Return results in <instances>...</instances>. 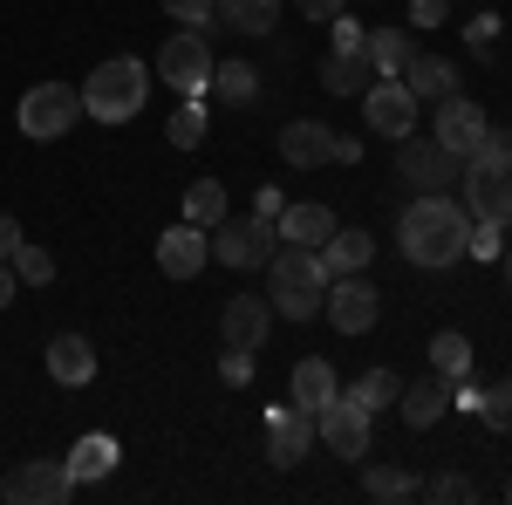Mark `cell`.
I'll return each mask as SVG.
<instances>
[{
	"instance_id": "c3c4849f",
	"label": "cell",
	"mask_w": 512,
	"mask_h": 505,
	"mask_svg": "<svg viewBox=\"0 0 512 505\" xmlns=\"http://www.w3.org/2000/svg\"><path fill=\"white\" fill-rule=\"evenodd\" d=\"M14 294H21V273H14V267H7V260H0V308H7Z\"/></svg>"
},
{
	"instance_id": "7c38bea8",
	"label": "cell",
	"mask_w": 512,
	"mask_h": 505,
	"mask_svg": "<svg viewBox=\"0 0 512 505\" xmlns=\"http://www.w3.org/2000/svg\"><path fill=\"white\" fill-rule=\"evenodd\" d=\"M362 117H369V130H383V137H410L417 130V96L403 89V76H376L362 89Z\"/></svg>"
},
{
	"instance_id": "cb8c5ba5",
	"label": "cell",
	"mask_w": 512,
	"mask_h": 505,
	"mask_svg": "<svg viewBox=\"0 0 512 505\" xmlns=\"http://www.w3.org/2000/svg\"><path fill=\"white\" fill-rule=\"evenodd\" d=\"M335 389H342V383H335L328 355H301V362H294V376H287V396H294L301 410H321V403H328Z\"/></svg>"
},
{
	"instance_id": "ba28073f",
	"label": "cell",
	"mask_w": 512,
	"mask_h": 505,
	"mask_svg": "<svg viewBox=\"0 0 512 505\" xmlns=\"http://www.w3.org/2000/svg\"><path fill=\"white\" fill-rule=\"evenodd\" d=\"M321 308H328V328H335V335H369L376 314H383V294L369 287V273H335Z\"/></svg>"
},
{
	"instance_id": "52a82bcc",
	"label": "cell",
	"mask_w": 512,
	"mask_h": 505,
	"mask_svg": "<svg viewBox=\"0 0 512 505\" xmlns=\"http://www.w3.org/2000/svg\"><path fill=\"white\" fill-rule=\"evenodd\" d=\"M158 76L164 89H178V96H205L212 89V48H205V28H185V35H171L158 48Z\"/></svg>"
},
{
	"instance_id": "f546056e",
	"label": "cell",
	"mask_w": 512,
	"mask_h": 505,
	"mask_svg": "<svg viewBox=\"0 0 512 505\" xmlns=\"http://www.w3.org/2000/svg\"><path fill=\"white\" fill-rule=\"evenodd\" d=\"M185 219L212 233V226L226 219V185H219V178H198V185H185Z\"/></svg>"
},
{
	"instance_id": "d590c367",
	"label": "cell",
	"mask_w": 512,
	"mask_h": 505,
	"mask_svg": "<svg viewBox=\"0 0 512 505\" xmlns=\"http://www.w3.org/2000/svg\"><path fill=\"white\" fill-rule=\"evenodd\" d=\"M506 253V219H472V246L465 260H499Z\"/></svg>"
},
{
	"instance_id": "8fae6325",
	"label": "cell",
	"mask_w": 512,
	"mask_h": 505,
	"mask_svg": "<svg viewBox=\"0 0 512 505\" xmlns=\"http://www.w3.org/2000/svg\"><path fill=\"white\" fill-rule=\"evenodd\" d=\"M274 219H260V212H246V219H219L212 226V246H219V260L226 267H267L274 260Z\"/></svg>"
},
{
	"instance_id": "83f0119b",
	"label": "cell",
	"mask_w": 512,
	"mask_h": 505,
	"mask_svg": "<svg viewBox=\"0 0 512 505\" xmlns=\"http://www.w3.org/2000/svg\"><path fill=\"white\" fill-rule=\"evenodd\" d=\"M410 55H417V35H410V28H369V62H376V76H403Z\"/></svg>"
},
{
	"instance_id": "60d3db41",
	"label": "cell",
	"mask_w": 512,
	"mask_h": 505,
	"mask_svg": "<svg viewBox=\"0 0 512 505\" xmlns=\"http://www.w3.org/2000/svg\"><path fill=\"white\" fill-rule=\"evenodd\" d=\"M451 21V0H410V21L403 28H444Z\"/></svg>"
},
{
	"instance_id": "603a6c76",
	"label": "cell",
	"mask_w": 512,
	"mask_h": 505,
	"mask_svg": "<svg viewBox=\"0 0 512 505\" xmlns=\"http://www.w3.org/2000/svg\"><path fill=\"white\" fill-rule=\"evenodd\" d=\"M274 233H280V246H315L321 253V239L335 233V219H328V205H287L274 219Z\"/></svg>"
},
{
	"instance_id": "44dd1931",
	"label": "cell",
	"mask_w": 512,
	"mask_h": 505,
	"mask_svg": "<svg viewBox=\"0 0 512 505\" xmlns=\"http://www.w3.org/2000/svg\"><path fill=\"white\" fill-rule=\"evenodd\" d=\"M117 458H123L117 437H110V430H89V437H82L62 465H69V478H76V485H96V478H110V471H117Z\"/></svg>"
},
{
	"instance_id": "7402d4cb",
	"label": "cell",
	"mask_w": 512,
	"mask_h": 505,
	"mask_svg": "<svg viewBox=\"0 0 512 505\" xmlns=\"http://www.w3.org/2000/svg\"><path fill=\"white\" fill-rule=\"evenodd\" d=\"M396 410H403L410 430H431L437 417L451 410V383H444V376H424V383H410L403 396H396Z\"/></svg>"
},
{
	"instance_id": "bcb514c9",
	"label": "cell",
	"mask_w": 512,
	"mask_h": 505,
	"mask_svg": "<svg viewBox=\"0 0 512 505\" xmlns=\"http://www.w3.org/2000/svg\"><path fill=\"white\" fill-rule=\"evenodd\" d=\"M14 246H21V219L0 212V260H14Z\"/></svg>"
},
{
	"instance_id": "4fadbf2b",
	"label": "cell",
	"mask_w": 512,
	"mask_h": 505,
	"mask_svg": "<svg viewBox=\"0 0 512 505\" xmlns=\"http://www.w3.org/2000/svg\"><path fill=\"white\" fill-rule=\"evenodd\" d=\"M267 335H274V301L267 294H233L219 308V342L226 349H267Z\"/></svg>"
},
{
	"instance_id": "d6a6232c",
	"label": "cell",
	"mask_w": 512,
	"mask_h": 505,
	"mask_svg": "<svg viewBox=\"0 0 512 505\" xmlns=\"http://www.w3.org/2000/svg\"><path fill=\"white\" fill-rule=\"evenodd\" d=\"M355 403L376 417V410H390L396 396H403V383H396V369H369V376H355V389H349Z\"/></svg>"
},
{
	"instance_id": "4dcf8cb0",
	"label": "cell",
	"mask_w": 512,
	"mask_h": 505,
	"mask_svg": "<svg viewBox=\"0 0 512 505\" xmlns=\"http://www.w3.org/2000/svg\"><path fill=\"white\" fill-rule=\"evenodd\" d=\"M164 137H171L178 151H198V144H205V96H185V103L171 110V123H164Z\"/></svg>"
},
{
	"instance_id": "ffe728a7",
	"label": "cell",
	"mask_w": 512,
	"mask_h": 505,
	"mask_svg": "<svg viewBox=\"0 0 512 505\" xmlns=\"http://www.w3.org/2000/svg\"><path fill=\"white\" fill-rule=\"evenodd\" d=\"M48 376L62 389H82L96 376V349H89V335H55L48 342Z\"/></svg>"
},
{
	"instance_id": "484cf974",
	"label": "cell",
	"mask_w": 512,
	"mask_h": 505,
	"mask_svg": "<svg viewBox=\"0 0 512 505\" xmlns=\"http://www.w3.org/2000/svg\"><path fill=\"white\" fill-rule=\"evenodd\" d=\"M205 96H219V103L246 110V103L260 96V69H253V62H212V89H205Z\"/></svg>"
},
{
	"instance_id": "5bb4252c",
	"label": "cell",
	"mask_w": 512,
	"mask_h": 505,
	"mask_svg": "<svg viewBox=\"0 0 512 505\" xmlns=\"http://www.w3.org/2000/svg\"><path fill=\"white\" fill-rule=\"evenodd\" d=\"M308 451H315V410H301V403L267 410V458H274V471L301 465Z\"/></svg>"
},
{
	"instance_id": "d6986e66",
	"label": "cell",
	"mask_w": 512,
	"mask_h": 505,
	"mask_svg": "<svg viewBox=\"0 0 512 505\" xmlns=\"http://www.w3.org/2000/svg\"><path fill=\"white\" fill-rule=\"evenodd\" d=\"M369 82H376L369 48H335V55L321 62V89H328V96H362Z\"/></svg>"
},
{
	"instance_id": "681fc988",
	"label": "cell",
	"mask_w": 512,
	"mask_h": 505,
	"mask_svg": "<svg viewBox=\"0 0 512 505\" xmlns=\"http://www.w3.org/2000/svg\"><path fill=\"white\" fill-rule=\"evenodd\" d=\"M506 280H512V253H506Z\"/></svg>"
},
{
	"instance_id": "d4e9b609",
	"label": "cell",
	"mask_w": 512,
	"mask_h": 505,
	"mask_svg": "<svg viewBox=\"0 0 512 505\" xmlns=\"http://www.w3.org/2000/svg\"><path fill=\"white\" fill-rule=\"evenodd\" d=\"M328 137H335V130H328V123H287V130H280V157H287V164H294V171H308V164H328Z\"/></svg>"
},
{
	"instance_id": "9a60e30c",
	"label": "cell",
	"mask_w": 512,
	"mask_h": 505,
	"mask_svg": "<svg viewBox=\"0 0 512 505\" xmlns=\"http://www.w3.org/2000/svg\"><path fill=\"white\" fill-rule=\"evenodd\" d=\"M205 260H212V233H205V226H192V219H178V226L158 239V267L171 273V280H198V273H205Z\"/></svg>"
},
{
	"instance_id": "7bdbcfd3",
	"label": "cell",
	"mask_w": 512,
	"mask_h": 505,
	"mask_svg": "<svg viewBox=\"0 0 512 505\" xmlns=\"http://www.w3.org/2000/svg\"><path fill=\"white\" fill-rule=\"evenodd\" d=\"M328 157H335V164H355V157H362V137H355V130H335V137H328Z\"/></svg>"
},
{
	"instance_id": "6da1fadb",
	"label": "cell",
	"mask_w": 512,
	"mask_h": 505,
	"mask_svg": "<svg viewBox=\"0 0 512 505\" xmlns=\"http://www.w3.org/2000/svg\"><path fill=\"white\" fill-rule=\"evenodd\" d=\"M396 246L410 267H458L472 246V212L451 192H417L396 219Z\"/></svg>"
},
{
	"instance_id": "e0dca14e",
	"label": "cell",
	"mask_w": 512,
	"mask_h": 505,
	"mask_svg": "<svg viewBox=\"0 0 512 505\" xmlns=\"http://www.w3.org/2000/svg\"><path fill=\"white\" fill-rule=\"evenodd\" d=\"M403 89H410L417 103H444V96H458V69H451L444 55H424V48H417V55L403 62Z\"/></svg>"
},
{
	"instance_id": "8992f818",
	"label": "cell",
	"mask_w": 512,
	"mask_h": 505,
	"mask_svg": "<svg viewBox=\"0 0 512 505\" xmlns=\"http://www.w3.org/2000/svg\"><path fill=\"white\" fill-rule=\"evenodd\" d=\"M76 117H82V89H69V82H35V89L21 96V130H28L35 144L69 137Z\"/></svg>"
},
{
	"instance_id": "e575fe53",
	"label": "cell",
	"mask_w": 512,
	"mask_h": 505,
	"mask_svg": "<svg viewBox=\"0 0 512 505\" xmlns=\"http://www.w3.org/2000/svg\"><path fill=\"white\" fill-rule=\"evenodd\" d=\"M478 424H485V430H512V376L478 396Z\"/></svg>"
},
{
	"instance_id": "ee69618b",
	"label": "cell",
	"mask_w": 512,
	"mask_h": 505,
	"mask_svg": "<svg viewBox=\"0 0 512 505\" xmlns=\"http://www.w3.org/2000/svg\"><path fill=\"white\" fill-rule=\"evenodd\" d=\"M478 396H485V389H478L472 376H465V383H451V410H465V417H478Z\"/></svg>"
},
{
	"instance_id": "ac0fdd59",
	"label": "cell",
	"mask_w": 512,
	"mask_h": 505,
	"mask_svg": "<svg viewBox=\"0 0 512 505\" xmlns=\"http://www.w3.org/2000/svg\"><path fill=\"white\" fill-rule=\"evenodd\" d=\"M369 260H376V239L362 233V226H335V233L321 239V267H328V280H335V273H369Z\"/></svg>"
},
{
	"instance_id": "2e32d148",
	"label": "cell",
	"mask_w": 512,
	"mask_h": 505,
	"mask_svg": "<svg viewBox=\"0 0 512 505\" xmlns=\"http://www.w3.org/2000/svg\"><path fill=\"white\" fill-rule=\"evenodd\" d=\"M485 130H492V117H485V110H478L472 96H444V103H437V144H444V151H458V157H472L478 151V137H485Z\"/></svg>"
},
{
	"instance_id": "5b68a950",
	"label": "cell",
	"mask_w": 512,
	"mask_h": 505,
	"mask_svg": "<svg viewBox=\"0 0 512 505\" xmlns=\"http://www.w3.org/2000/svg\"><path fill=\"white\" fill-rule=\"evenodd\" d=\"M396 171H403V185H417V192H451L458 178H465V157L444 151L437 137H396Z\"/></svg>"
},
{
	"instance_id": "8d00e7d4",
	"label": "cell",
	"mask_w": 512,
	"mask_h": 505,
	"mask_svg": "<svg viewBox=\"0 0 512 505\" xmlns=\"http://www.w3.org/2000/svg\"><path fill=\"white\" fill-rule=\"evenodd\" d=\"M158 7L185 28H212V14H219V0H158Z\"/></svg>"
},
{
	"instance_id": "f35d334b",
	"label": "cell",
	"mask_w": 512,
	"mask_h": 505,
	"mask_svg": "<svg viewBox=\"0 0 512 505\" xmlns=\"http://www.w3.org/2000/svg\"><path fill=\"white\" fill-rule=\"evenodd\" d=\"M219 383H226V389L253 383V349H226V355H219Z\"/></svg>"
},
{
	"instance_id": "836d02e7",
	"label": "cell",
	"mask_w": 512,
	"mask_h": 505,
	"mask_svg": "<svg viewBox=\"0 0 512 505\" xmlns=\"http://www.w3.org/2000/svg\"><path fill=\"white\" fill-rule=\"evenodd\" d=\"M7 267L21 273V287H48V280H55V253H48V246H35V239H21Z\"/></svg>"
},
{
	"instance_id": "4316f807",
	"label": "cell",
	"mask_w": 512,
	"mask_h": 505,
	"mask_svg": "<svg viewBox=\"0 0 512 505\" xmlns=\"http://www.w3.org/2000/svg\"><path fill=\"white\" fill-rule=\"evenodd\" d=\"M431 376H444V383H465L472 376V342L458 328H437L431 335Z\"/></svg>"
},
{
	"instance_id": "7dc6e473",
	"label": "cell",
	"mask_w": 512,
	"mask_h": 505,
	"mask_svg": "<svg viewBox=\"0 0 512 505\" xmlns=\"http://www.w3.org/2000/svg\"><path fill=\"white\" fill-rule=\"evenodd\" d=\"M294 7H301V14H308V21H335V14H342V7H349V0H294Z\"/></svg>"
},
{
	"instance_id": "74e56055",
	"label": "cell",
	"mask_w": 512,
	"mask_h": 505,
	"mask_svg": "<svg viewBox=\"0 0 512 505\" xmlns=\"http://www.w3.org/2000/svg\"><path fill=\"white\" fill-rule=\"evenodd\" d=\"M424 492H431V499H444V505H465V499H478V485H472V478H458V471H437V478L424 485Z\"/></svg>"
},
{
	"instance_id": "1f68e13d",
	"label": "cell",
	"mask_w": 512,
	"mask_h": 505,
	"mask_svg": "<svg viewBox=\"0 0 512 505\" xmlns=\"http://www.w3.org/2000/svg\"><path fill=\"white\" fill-rule=\"evenodd\" d=\"M362 492H369V499H417L424 485H417L403 465H369L362 471Z\"/></svg>"
},
{
	"instance_id": "7a4b0ae2",
	"label": "cell",
	"mask_w": 512,
	"mask_h": 505,
	"mask_svg": "<svg viewBox=\"0 0 512 505\" xmlns=\"http://www.w3.org/2000/svg\"><path fill=\"white\" fill-rule=\"evenodd\" d=\"M465 212L472 219H506L512 226V130H485L465 157Z\"/></svg>"
},
{
	"instance_id": "f1b7e54d",
	"label": "cell",
	"mask_w": 512,
	"mask_h": 505,
	"mask_svg": "<svg viewBox=\"0 0 512 505\" xmlns=\"http://www.w3.org/2000/svg\"><path fill=\"white\" fill-rule=\"evenodd\" d=\"M219 21L239 28V35H274L280 0H219Z\"/></svg>"
},
{
	"instance_id": "f907efd6",
	"label": "cell",
	"mask_w": 512,
	"mask_h": 505,
	"mask_svg": "<svg viewBox=\"0 0 512 505\" xmlns=\"http://www.w3.org/2000/svg\"><path fill=\"white\" fill-rule=\"evenodd\" d=\"M506 499H512V478H506Z\"/></svg>"
},
{
	"instance_id": "3957f363",
	"label": "cell",
	"mask_w": 512,
	"mask_h": 505,
	"mask_svg": "<svg viewBox=\"0 0 512 505\" xmlns=\"http://www.w3.org/2000/svg\"><path fill=\"white\" fill-rule=\"evenodd\" d=\"M274 314L280 321H315L321 301H328V267H321L315 246H274Z\"/></svg>"
},
{
	"instance_id": "f6af8a7d",
	"label": "cell",
	"mask_w": 512,
	"mask_h": 505,
	"mask_svg": "<svg viewBox=\"0 0 512 505\" xmlns=\"http://www.w3.org/2000/svg\"><path fill=\"white\" fill-rule=\"evenodd\" d=\"M253 212H260V219H280V212H287V198H280V185H260V198H253Z\"/></svg>"
},
{
	"instance_id": "9c48e42d",
	"label": "cell",
	"mask_w": 512,
	"mask_h": 505,
	"mask_svg": "<svg viewBox=\"0 0 512 505\" xmlns=\"http://www.w3.org/2000/svg\"><path fill=\"white\" fill-rule=\"evenodd\" d=\"M315 437L335 451V458H369V410L355 403L349 389H335L315 410Z\"/></svg>"
},
{
	"instance_id": "30bf717a",
	"label": "cell",
	"mask_w": 512,
	"mask_h": 505,
	"mask_svg": "<svg viewBox=\"0 0 512 505\" xmlns=\"http://www.w3.org/2000/svg\"><path fill=\"white\" fill-rule=\"evenodd\" d=\"M69 492H76V478H69L62 458H28V465H14L0 478V499L14 505H62Z\"/></svg>"
},
{
	"instance_id": "277c9868",
	"label": "cell",
	"mask_w": 512,
	"mask_h": 505,
	"mask_svg": "<svg viewBox=\"0 0 512 505\" xmlns=\"http://www.w3.org/2000/svg\"><path fill=\"white\" fill-rule=\"evenodd\" d=\"M144 103H151V69L137 55H110L103 69H89V82H82V110L96 123H130Z\"/></svg>"
},
{
	"instance_id": "b9f144b4",
	"label": "cell",
	"mask_w": 512,
	"mask_h": 505,
	"mask_svg": "<svg viewBox=\"0 0 512 505\" xmlns=\"http://www.w3.org/2000/svg\"><path fill=\"white\" fill-rule=\"evenodd\" d=\"M465 41H472L478 55H485V48L499 41V14H472V21H465Z\"/></svg>"
},
{
	"instance_id": "ab89813d",
	"label": "cell",
	"mask_w": 512,
	"mask_h": 505,
	"mask_svg": "<svg viewBox=\"0 0 512 505\" xmlns=\"http://www.w3.org/2000/svg\"><path fill=\"white\" fill-rule=\"evenodd\" d=\"M328 35H335V48H369V28H362V21H355L349 7H342V14H335V21H328Z\"/></svg>"
}]
</instances>
